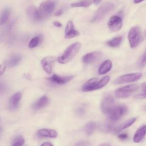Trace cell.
Instances as JSON below:
<instances>
[{
    "label": "cell",
    "mask_w": 146,
    "mask_h": 146,
    "mask_svg": "<svg viewBox=\"0 0 146 146\" xmlns=\"http://www.w3.org/2000/svg\"><path fill=\"white\" fill-rule=\"evenodd\" d=\"M110 80V77L109 76H105L102 79H101L99 81H98L96 86L94 87L93 90H96L102 88L108 83Z\"/></svg>",
    "instance_id": "cell-27"
},
{
    "label": "cell",
    "mask_w": 146,
    "mask_h": 146,
    "mask_svg": "<svg viewBox=\"0 0 146 146\" xmlns=\"http://www.w3.org/2000/svg\"><path fill=\"white\" fill-rule=\"evenodd\" d=\"M10 11L8 8H6L3 10L0 16V26L3 25L7 22L10 17Z\"/></svg>",
    "instance_id": "cell-26"
},
{
    "label": "cell",
    "mask_w": 146,
    "mask_h": 146,
    "mask_svg": "<svg viewBox=\"0 0 146 146\" xmlns=\"http://www.w3.org/2000/svg\"><path fill=\"white\" fill-rule=\"evenodd\" d=\"M142 2V1H134V3H140V2Z\"/></svg>",
    "instance_id": "cell-45"
},
{
    "label": "cell",
    "mask_w": 146,
    "mask_h": 146,
    "mask_svg": "<svg viewBox=\"0 0 146 146\" xmlns=\"http://www.w3.org/2000/svg\"><path fill=\"white\" fill-rule=\"evenodd\" d=\"M85 112V111H84V109L82 107H80V108H78L77 110H76V113H78V115H82Z\"/></svg>",
    "instance_id": "cell-35"
},
{
    "label": "cell",
    "mask_w": 146,
    "mask_h": 146,
    "mask_svg": "<svg viewBox=\"0 0 146 146\" xmlns=\"http://www.w3.org/2000/svg\"><path fill=\"white\" fill-rule=\"evenodd\" d=\"M49 103V99L47 96L44 95L40 98L33 105V108L34 110H39L46 107Z\"/></svg>",
    "instance_id": "cell-17"
},
{
    "label": "cell",
    "mask_w": 146,
    "mask_h": 146,
    "mask_svg": "<svg viewBox=\"0 0 146 146\" xmlns=\"http://www.w3.org/2000/svg\"><path fill=\"white\" fill-rule=\"evenodd\" d=\"M25 139L21 135L17 136L13 141L11 146H23L25 144Z\"/></svg>",
    "instance_id": "cell-29"
},
{
    "label": "cell",
    "mask_w": 146,
    "mask_h": 146,
    "mask_svg": "<svg viewBox=\"0 0 146 146\" xmlns=\"http://www.w3.org/2000/svg\"><path fill=\"white\" fill-rule=\"evenodd\" d=\"M91 1H80L78 2H75L71 4V7H87L90 6L92 4Z\"/></svg>",
    "instance_id": "cell-28"
},
{
    "label": "cell",
    "mask_w": 146,
    "mask_h": 146,
    "mask_svg": "<svg viewBox=\"0 0 146 146\" xmlns=\"http://www.w3.org/2000/svg\"><path fill=\"white\" fill-rule=\"evenodd\" d=\"M122 41V37L121 36H117L113 38L112 39H110V40L107 41L106 44L111 47H118Z\"/></svg>",
    "instance_id": "cell-25"
},
{
    "label": "cell",
    "mask_w": 146,
    "mask_h": 146,
    "mask_svg": "<svg viewBox=\"0 0 146 146\" xmlns=\"http://www.w3.org/2000/svg\"><path fill=\"white\" fill-rule=\"evenodd\" d=\"M6 66H7V62H3L2 63H1L0 64V76H2L4 72L6 70Z\"/></svg>",
    "instance_id": "cell-31"
},
{
    "label": "cell",
    "mask_w": 146,
    "mask_h": 146,
    "mask_svg": "<svg viewBox=\"0 0 146 146\" xmlns=\"http://www.w3.org/2000/svg\"><path fill=\"white\" fill-rule=\"evenodd\" d=\"M22 56L18 54H14L11 56L10 58L9 62H8V65L9 67H14L18 64V63L21 60Z\"/></svg>",
    "instance_id": "cell-24"
},
{
    "label": "cell",
    "mask_w": 146,
    "mask_h": 146,
    "mask_svg": "<svg viewBox=\"0 0 146 146\" xmlns=\"http://www.w3.org/2000/svg\"><path fill=\"white\" fill-rule=\"evenodd\" d=\"M140 65L141 67H144L145 66V52L141 55V58L140 59Z\"/></svg>",
    "instance_id": "cell-32"
},
{
    "label": "cell",
    "mask_w": 146,
    "mask_h": 146,
    "mask_svg": "<svg viewBox=\"0 0 146 146\" xmlns=\"http://www.w3.org/2000/svg\"><path fill=\"white\" fill-rule=\"evenodd\" d=\"M2 132H3V128L0 126V136H1V134L2 133Z\"/></svg>",
    "instance_id": "cell-44"
},
{
    "label": "cell",
    "mask_w": 146,
    "mask_h": 146,
    "mask_svg": "<svg viewBox=\"0 0 146 146\" xmlns=\"http://www.w3.org/2000/svg\"><path fill=\"white\" fill-rule=\"evenodd\" d=\"M122 19L119 15L112 16L108 21L107 25L109 29L112 31H117L120 30L122 27Z\"/></svg>",
    "instance_id": "cell-9"
},
{
    "label": "cell",
    "mask_w": 146,
    "mask_h": 146,
    "mask_svg": "<svg viewBox=\"0 0 146 146\" xmlns=\"http://www.w3.org/2000/svg\"><path fill=\"white\" fill-rule=\"evenodd\" d=\"M138 89L139 86L137 84H129L117 88L115 92V95L117 98H126Z\"/></svg>",
    "instance_id": "cell-5"
},
{
    "label": "cell",
    "mask_w": 146,
    "mask_h": 146,
    "mask_svg": "<svg viewBox=\"0 0 146 146\" xmlns=\"http://www.w3.org/2000/svg\"><path fill=\"white\" fill-rule=\"evenodd\" d=\"M98 81L99 79L98 78H92L91 79H90L88 81L86 82V83L83 86L82 90L83 91H93L94 87L96 86Z\"/></svg>",
    "instance_id": "cell-20"
},
{
    "label": "cell",
    "mask_w": 146,
    "mask_h": 146,
    "mask_svg": "<svg viewBox=\"0 0 146 146\" xmlns=\"http://www.w3.org/2000/svg\"><path fill=\"white\" fill-rule=\"evenodd\" d=\"M146 127L145 125H143L140 128H139L136 131L133 136V141L135 143H139L141 141L145 136Z\"/></svg>",
    "instance_id": "cell-18"
},
{
    "label": "cell",
    "mask_w": 146,
    "mask_h": 146,
    "mask_svg": "<svg viewBox=\"0 0 146 146\" xmlns=\"http://www.w3.org/2000/svg\"><path fill=\"white\" fill-rule=\"evenodd\" d=\"M81 47L82 44L80 42H75L70 44L58 58V62L61 64H66L70 62L79 51Z\"/></svg>",
    "instance_id": "cell-1"
},
{
    "label": "cell",
    "mask_w": 146,
    "mask_h": 146,
    "mask_svg": "<svg viewBox=\"0 0 146 146\" xmlns=\"http://www.w3.org/2000/svg\"><path fill=\"white\" fill-rule=\"evenodd\" d=\"M91 144L88 141H81L76 143V146H91Z\"/></svg>",
    "instance_id": "cell-33"
},
{
    "label": "cell",
    "mask_w": 146,
    "mask_h": 146,
    "mask_svg": "<svg viewBox=\"0 0 146 146\" xmlns=\"http://www.w3.org/2000/svg\"><path fill=\"white\" fill-rule=\"evenodd\" d=\"M141 89L143 91V93H145V83H143L141 84Z\"/></svg>",
    "instance_id": "cell-41"
},
{
    "label": "cell",
    "mask_w": 146,
    "mask_h": 146,
    "mask_svg": "<svg viewBox=\"0 0 146 146\" xmlns=\"http://www.w3.org/2000/svg\"><path fill=\"white\" fill-rule=\"evenodd\" d=\"M115 127L112 121L105 122L100 125V129L101 131L104 133H109L112 131H114Z\"/></svg>",
    "instance_id": "cell-22"
},
{
    "label": "cell",
    "mask_w": 146,
    "mask_h": 146,
    "mask_svg": "<svg viewBox=\"0 0 146 146\" xmlns=\"http://www.w3.org/2000/svg\"><path fill=\"white\" fill-rule=\"evenodd\" d=\"M26 14L31 22H35L40 21L38 14V9L34 6H30L27 9Z\"/></svg>",
    "instance_id": "cell-15"
},
{
    "label": "cell",
    "mask_w": 146,
    "mask_h": 146,
    "mask_svg": "<svg viewBox=\"0 0 146 146\" xmlns=\"http://www.w3.org/2000/svg\"><path fill=\"white\" fill-rule=\"evenodd\" d=\"M22 98V94L21 92H16L9 99V108L10 110L14 111L18 108L21 99Z\"/></svg>",
    "instance_id": "cell-12"
},
{
    "label": "cell",
    "mask_w": 146,
    "mask_h": 146,
    "mask_svg": "<svg viewBox=\"0 0 146 146\" xmlns=\"http://www.w3.org/2000/svg\"><path fill=\"white\" fill-rule=\"evenodd\" d=\"M55 7V2L46 1L42 2L38 9V14L40 21L48 17Z\"/></svg>",
    "instance_id": "cell-3"
},
{
    "label": "cell",
    "mask_w": 146,
    "mask_h": 146,
    "mask_svg": "<svg viewBox=\"0 0 146 146\" xmlns=\"http://www.w3.org/2000/svg\"><path fill=\"white\" fill-rule=\"evenodd\" d=\"M52 24H53L54 26H55L57 27H60L62 26V25L61 24V23L58 22V21H54L52 22Z\"/></svg>",
    "instance_id": "cell-38"
},
{
    "label": "cell",
    "mask_w": 146,
    "mask_h": 146,
    "mask_svg": "<svg viewBox=\"0 0 146 146\" xmlns=\"http://www.w3.org/2000/svg\"><path fill=\"white\" fill-rule=\"evenodd\" d=\"M115 5L113 3L107 2L102 4L95 13L91 22L92 23L97 22L102 20L108 13H111L114 9Z\"/></svg>",
    "instance_id": "cell-2"
},
{
    "label": "cell",
    "mask_w": 146,
    "mask_h": 146,
    "mask_svg": "<svg viewBox=\"0 0 146 146\" xmlns=\"http://www.w3.org/2000/svg\"><path fill=\"white\" fill-rule=\"evenodd\" d=\"M99 146H111L109 143H102L101 144H100Z\"/></svg>",
    "instance_id": "cell-42"
},
{
    "label": "cell",
    "mask_w": 146,
    "mask_h": 146,
    "mask_svg": "<svg viewBox=\"0 0 146 146\" xmlns=\"http://www.w3.org/2000/svg\"><path fill=\"white\" fill-rule=\"evenodd\" d=\"M127 111V107L124 104L115 106L110 113L107 115L111 121H116L124 116Z\"/></svg>",
    "instance_id": "cell-6"
},
{
    "label": "cell",
    "mask_w": 146,
    "mask_h": 146,
    "mask_svg": "<svg viewBox=\"0 0 146 146\" xmlns=\"http://www.w3.org/2000/svg\"><path fill=\"white\" fill-rule=\"evenodd\" d=\"M142 76L141 72H134L131 74H124L117 78L114 81V84H123L127 83H131L139 80Z\"/></svg>",
    "instance_id": "cell-7"
},
{
    "label": "cell",
    "mask_w": 146,
    "mask_h": 146,
    "mask_svg": "<svg viewBox=\"0 0 146 146\" xmlns=\"http://www.w3.org/2000/svg\"><path fill=\"white\" fill-rule=\"evenodd\" d=\"M40 36H36L33 38L29 43V47L30 48H33L38 46V45L40 43Z\"/></svg>",
    "instance_id": "cell-30"
},
{
    "label": "cell",
    "mask_w": 146,
    "mask_h": 146,
    "mask_svg": "<svg viewBox=\"0 0 146 146\" xmlns=\"http://www.w3.org/2000/svg\"><path fill=\"white\" fill-rule=\"evenodd\" d=\"M102 56V53L99 51H95L85 54L82 57V61L87 64H92L98 61Z\"/></svg>",
    "instance_id": "cell-10"
},
{
    "label": "cell",
    "mask_w": 146,
    "mask_h": 146,
    "mask_svg": "<svg viewBox=\"0 0 146 146\" xmlns=\"http://www.w3.org/2000/svg\"><path fill=\"white\" fill-rule=\"evenodd\" d=\"M40 146H53V145L51 143L48 142V141H46V142H44Z\"/></svg>",
    "instance_id": "cell-39"
},
{
    "label": "cell",
    "mask_w": 146,
    "mask_h": 146,
    "mask_svg": "<svg viewBox=\"0 0 146 146\" xmlns=\"http://www.w3.org/2000/svg\"><path fill=\"white\" fill-rule=\"evenodd\" d=\"M115 99L112 95H109L104 97L100 104L102 112L104 114L108 115L115 106Z\"/></svg>",
    "instance_id": "cell-8"
},
{
    "label": "cell",
    "mask_w": 146,
    "mask_h": 146,
    "mask_svg": "<svg viewBox=\"0 0 146 146\" xmlns=\"http://www.w3.org/2000/svg\"><path fill=\"white\" fill-rule=\"evenodd\" d=\"M112 66V64L111 60H106L104 61L98 68V73L100 75H104L109 72Z\"/></svg>",
    "instance_id": "cell-19"
},
{
    "label": "cell",
    "mask_w": 146,
    "mask_h": 146,
    "mask_svg": "<svg viewBox=\"0 0 146 146\" xmlns=\"http://www.w3.org/2000/svg\"><path fill=\"white\" fill-rule=\"evenodd\" d=\"M135 98H136V99H145V93L138 94V95H136V96H135Z\"/></svg>",
    "instance_id": "cell-36"
},
{
    "label": "cell",
    "mask_w": 146,
    "mask_h": 146,
    "mask_svg": "<svg viewBox=\"0 0 146 146\" xmlns=\"http://www.w3.org/2000/svg\"><path fill=\"white\" fill-rule=\"evenodd\" d=\"M73 79V76H61L56 74H54L51 77L48 79L52 83L59 85H63L71 80Z\"/></svg>",
    "instance_id": "cell-13"
},
{
    "label": "cell",
    "mask_w": 146,
    "mask_h": 146,
    "mask_svg": "<svg viewBox=\"0 0 146 146\" xmlns=\"http://www.w3.org/2000/svg\"><path fill=\"white\" fill-rule=\"evenodd\" d=\"M37 135L40 137L55 138L58 136V132L53 129L42 128L37 131Z\"/></svg>",
    "instance_id": "cell-16"
},
{
    "label": "cell",
    "mask_w": 146,
    "mask_h": 146,
    "mask_svg": "<svg viewBox=\"0 0 146 146\" xmlns=\"http://www.w3.org/2000/svg\"><path fill=\"white\" fill-rule=\"evenodd\" d=\"M128 134L124 133H121V134H119L118 135V138L120 139V140H125L128 138Z\"/></svg>",
    "instance_id": "cell-34"
},
{
    "label": "cell",
    "mask_w": 146,
    "mask_h": 146,
    "mask_svg": "<svg viewBox=\"0 0 146 146\" xmlns=\"http://www.w3.org/2000/svg\"><path fill=\"white\" fill-rule=\"evenodd\" d=\"M62 13H63V10L59 9V10H58L55 13V16H56V17L59 16V15H62Z\"/></svg>",
    "instance_id": "cell-40"
},
{
    "label": "cell",
    "mask_w": 146,
    "mask_h": 146,
    "mask_svg": "<svg viewBox=\"0 0 146 146\" xmlns=\"http://www.w3.org/2000/svg\"><path fill=\"white\" fill-rule=\"evenodd\" d=\"M78 35H79V31L75 29L73 22L71 21H69L65 29V38L70 39Z\"/></svg>",
    "instance_id": "cell-11"
},
{
    "label": "cell",
    "mask_w": 146,
    "mask_h": 146,
    "mask_svg": "<svg viewBox=\"0 0 146 146\" xmlns=\"http://www.w3.org/2000/svg\"><path fill=\"white\" fill-rule=\"evenodd\" d=\"M100 1H92V3H95V4H96V5H98V4H99V3H100Z\"/></svg>",
    "instance_id": "cell-43"
},
{
    "label": "cell",
    "mask_w": 146,
    "mask_h": 146,
    "mask_svg": "<svg viewBox=\"0 0 146 146\" xmlns=\"http://www.w3.org/2000/svg\"><path fill=\"white\" fill-rule=\"evenodd\" d=\"M6 90V86L3 83H0V94Z\"/></svg>",
    "instance_id": "cell-37"
},
{
    "label": "cell",
    "mask_w": 146,
    "mask_h": 146,
    "mask_svg": "<svg viewBox=\"0 0 146 146\" xmlns=\"http://www.w3.org/2000/svg\"><path fill=\"white\" fill-rule=\"evenodd\" d=\"M96 128V123L94 121H90L87 123L83 128L84 132L88 135H91L94 133Z\"/></svg>",
    "instance_id": "cell-23"
},
{
    "label": "cell",
    "mask_w": 146,
    "mask_h": 146,
    "mask_svg": "<svg viewBox=\"0 0 146 146\" xmlns=\"http://www.w3.org/2000/svg\"><path fill=\"white\" fill-rule=\"evenodd\" d=\"M136 120V117H132V118H131L129 120L125 121L124 123H122L121 124H120V125H119L118 127L115 128V129L114 130L115 133H117L120 132L121 131H122L123 129H124L130 127L135 123Z\"/></svg>",
    "instance_id": "cell-21"
},
{
    "label": "cell",
    "mask_w": 146,
    "mask_h": 146,
    "mask_svg": "<svg viewBox=\"0 0 146 146\" xmlns=\"http://www.w3.org/2000/svg\"><path fill=\"white\" fill-rule=\"evenodd\" d=\"M141 31L139 26H133L130 29L128 34V39L131 47H137L141 42Z\"/></svg>",
    "instance_id": "cell-4"
},
{
    "label": "cell",
    "mask_w": 146,
    "mask_h": 146,
    "mask_svg": "<svg viewBox=\"0 0 146 146\" xmlns=\"http://www.w3.org/2000/svg\"><path fill=\"white\" fill-rule=\"evenodd\" d=\"M55 61V58L52 56H47L42 59L40 63L43 70L48 74H51L52 64Z\"/></svg>",
    "instance_id": "cell-14"
}]
</instances>
